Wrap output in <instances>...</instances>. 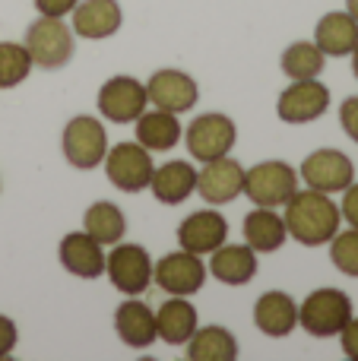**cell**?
I'll return each mask as SVG.
<instances>
[{"label": "cell", "instance_id": "cell-30", "mask_svg": "<svg viewBox=\"0 0 358 361\" xmlns=\"http://www.w3.org/2000/svg\"><path fill=\"white\" fill-rule=\"evenodd\" d=\"M330 260H333V267L340 273L358 279V228L336 231L330 238Z\"/></svg>", "mask_w": 358, "mask_h": 361}, {"label": "cell", "instance_id": "cell-25", "mask_svg": "<svg viewBox=\"0 0 358 361\" xmlns=\"http://www.w3.org/2000/svg\"><path fill=\"white\" fill-rule=\"evenodd\" d=\"M181 140V124L171 111L152 108L137 118V143L146 146L149 152H168Z\"/></svg>", "mask_w": 358, "mask_h": 361}, {"label": "cell", "instance_id": "cell-4", "mask_svg": "<svg viewBox=\"0 0 358 361\" xmlns=\"http://www.w3.org/2000/svg\"><path fill=\"white\" fill-rule=\"evenodd\" d=\"M61 146H63V159H67L73 169H80V171L99 169L108 152L105 124H101L99 118H89V114L70 118L67 127H63Z\"/></svg>", "mask_w": 358, "mask_h": 361}, {"label": "cell", "instance_id": "cell-21", "mask_svg": "<svg viewBox=\"0 0 358 361\" xmlns=\"http://www.w3.org/2000/svg\"><path fill=\"white\" fill-rule=\"evenodd\" d=\"M149 190H152V197H156L159 203H165V206L184 203V200L197 190V169L190 162H181V159L165 162L162 169L152 171Z\"/></svg>", "mask_w": 358, "mask_h": 361}, {"label": "cell", "instance_id": "cell-26", "mask_svg": "<svg viewBox=\"0 0 358 361\" xmlns=\"http://www.w3.org/2000/svg\"><path fill=\"white\" fill-rule=\"evenodd\" d=\"M187 358L190 361H235L238 358V339L226 326H197L194 336L187 339Z\"/></svg>", "mask_w": 358, "mask_h": 361}, {"label": "cell", "instance_id": "cell-18", "mask_svg": "<svg viewBox=\"0 0 358 361\" xmlns=\"http://www.w3.org/2000/svg\"><path fill=\"white\" fill-rule=\"evenodd\" d=\"M114 330H118V339L130 349H146V345L156 343V311H152L146 301L140 298H127L118 305L114 311Z\"/></svg>", "mask_w": 358, "mask_h": 361}, {"label": "cell", "instance_id": "cell-12", "mask_svg": "<svg viewBox=\"0 0 358 361\" xmlns=\"http://www.w3.org/2000/svg\"><path fill=\"white\" fill-rule=\"evenodd\" d=\"M302 180L311 190L342 193L355 180V165L340 149H314L302 162Z\"/></svg>", "mask_w": 358, "mask_h": 361}, {"label": "cell", "instance_id": "cell-16", "mask_svg": "<svg viewBox=\"0 0 358 361\" xmlns=\"http://www.w3.org/2000/svg\"><path fill=\"white\" fill-rule=\"evenodd\" d=\"M228 241V222L216 209H197L178 228V244L190 254H213L219 244Z\"/></svg>", "mask_w": 358, "mask_h": 361}, {"label": "cell", "instance_id": "cell-3", "mask_svg": "<svg viewBox=\"0 0 358 361\" xmlns=\"http://www.w3.org/2000/svg\"><path fill=\"white\" fill-rule=\"evenodd\" d=\"M25 51L42 70H61L73 57V29L57 16H38L25 29Z\"/></svg>", "mask_w": 358, "mask_h": 361}, {"label": "cell", "instance_id": "cell-22", "mask_svg": "<svg viewBox=\"0 0 358 361\" xmlns=\"http://www.w3.org/2000/svg\"><path fill=\"white\" fill-rule=\"evenodd\" d=\"M197 326H200V314H197V307L190 305L184 295L168 298L156 311V333H159V339H165L168 345H184L194 336Z\"/></svg>", "mask_w": 358, "mask_h": 361}, {"label": "cell", "instance_id": "cell-34", "mask_svg": "<svg viewBox=\"0 0 358 361\" xmlns=\"http://www.w3.org/2000/svg\"><path fill=\"white\" fill-rule=\"evenodd\" d=\"M76 4H80V0H35V10L42 13V16L63 19V16H70V13H73Z\"/></svg>", "mask_w": 358, "mask_h": 361}, {"label": "cell", "instance_id": "cell-37", "mask_svg": "<svg viewBox=\"0 0 358 361\" xmlns=\"http://www.w3.org/2000/svg\"><path fill=\"white\" fill-rule=\"evenodd\" d=\"M352 73H355V80H358V44H355V51H352Z\"/></svg>", "mask_w": 358, "mask_h": 361}, {"label": "cell", "instance_id": "cell-17", "mask_svg": "<svg viewBox=\"0 0 358 361\" xmlns=\"http://www.w3.org/2000/svg\"><path fill=\"white\" fill-rule=\"evenodd\" d=\"M70 16H73V32L89 42H101V38L114 35L124 23L118 0H80Z\"/></svg>", "mask_w": 358, "mask_h": 361}, {"label": "cell", "instance_id": "cell-20", "mask_svg": "<svg viewBox=\"0 0 358 361\" xmlns=\"http://www.w3.org/2000/svg\"><path fill=\"white\" fill-rule=\"evenodd\" d=\"M254 324L264 336L283 339L298 326V305L285 292H266L254 305Z\"/></svg>", "mask_w": 358, "mask_h": 361}, {"label": "cell", "instance_id": "cell-11", "mask_svg": "<svg viewBox=\"0 0 358 361\" xmlns=\"http://www.w3.org/2000/svg\"><path fill=\"white\" fill-rule=\"evenodd\" d=\"M330 108V89L321 80H292L289 89H283L276 102V114L285 124H311L323 118Z\"/></svg>", "mask_w": 358, "mask_h": 361}, {"label": "cell", "instance_id": "cell-29", "mask_svg": "<svg viewBox=\"0 0 358 361\" xmlns=\"http://www.w3.org/2000/svg\"><path fill=\"white\" fill-rule=\"evenodd\" d=\"M35 67L25 51V44L16 42H0V89H13L29 76V70Z\"/></svg>", "mask_w": 358, "mask_h": 361}, {"label": "cell", "instance_id": "cell-10", "mask_svg": "<svg viewBox=\"0 0 358 361\" xmlns=\"http://www.w3.org/2000/svg\"><path fill=\"white\" fill-rule=\"evenodd\" d=\"M152 279L162 292L168 295H197L206 282V267H203L200 254H190V250H175V254H165L159 263H152Z\"/></svg>", "mask_w": 358, "mask_h": 361}, {"label": "cell", "instance_id": "cell-35", "mask_svg": "<svg viewBox=\"0 0 358 361\" xmlns=\"http://www.w3.org/2000/svg\"><path fill=\"white\" fill-rule=\"evenodd\" d=\"M340 343H342V352H346V358L358 361V317H352L340 330Z\"/></svg>", "mask_w": 358, "mask_h": 361}, {"label": "cell", "instance_id": "cell-19", "mask_svg": "<svg viewBox=\"0 0 358 361\" xmlns=\"http://www.w3.org/2000/svg\"><path fill=\"white\" fill-rule=\"evenodd\" d=\"M209 273L222 286H247L257 276V250L251 244H219L209 254Z\"/></svg>", "mask_w": 358, "mask_h": 361}, {"label": "cell", "instance_id": "cell-6", "mask_svg": "<svg viewBox=\"0 0 358 361\" xmlns=\"http://www.w3.org/2000/svg\"><path fill=\"white\" fill-rule=\"evenodd\" d=\"M235 140H238V127L232 118L213 111V114H200V118L190 121V127L184 130V143L187 152L197 162H213L232 152Z\"/></svg>", "mask_w": 358, "mask_h": 361}, {"label": "cell", "instance_id": "cell-31", "mask_svg": "<svg viewBox=\"0 0 358 361\" xmlns=\"http://www.w3.org/2000/svg\"><path fill=\"white\" fill-rule=\"evenodd\" d=\"M340 124L346 130V137L358 143V95H352V99H346L340 105Z\"/></svg>", "mask_w": 358, "mask_h": 361}, {"label": "cell", "instance_id": "cell-8", "mask_svg": "<svg viewBox=\"0 0 358 361\" xmlns=\"http://www.w3.org/2000/svg\"><path fill=\"white\" fill-rule=\"evenodd\" d=\"M156 171L152 165V152L140 143H118L108 146L105 152V175L118 190L140 193L149 187V178Z\"/></svg>", "mask_w": 358, "mask_h": 361}, {"label": "cell", "instance_id": "cell-36", "mask_svg": "<svg viewBox=\"0 0 358 361\" xmlns=\"http://www.w3.org/2000/svg\"><path fill=\"white\" fill-rule=\"evenodd\" d=\"M346 6H349V13H352V19L358 23V0H346Z\"/></svg>", "mask_w": 358, "mask_h": 361}, {"label": "cell", "instance_id": "cell-1", "mask_svg": "<svg viewBox=\"0 0 358 361\" xmlns=\"http://www.w3.org/2000/svg\"><path fill=\"white\" fill-rule=\"evenodd\" d=\"M285 231L304 247H317V244H330V238L340 231L342 212L333 203V197L323 190H295L285 203Z\"/></svg>", "mask_w": 358, "mask_h": 361}, {"label": "cell", "instance_id": "cell-32", "mask_svg": "<svg viewBox=\"0 0 358 361\" xmlns=\"http://www.w3.org/2000/svg\"><path fill=\"white\" fill-rule=\"evenodd\" d=\"M16 339H19V330L6 314H0V358H10L13 349H16Z\"/></svg>", "mask_w": 358, "mask_h": 361}, {"label": "cell", "instance_id": "cell-33", "mask_svg": "<svg viewBox=\"0 0 358 361\" xmlns=\"http://www.w3.org/2000/svg\"><path fill=\"white\" fill-rule=\"evenodd\" d=\"M340 212H342V219H346L352 228H358V184H355V180L346 187V190H342Z\"/></svg>", "mask_w": 358, "mask_h": 361}, {"label": "cell", "instance_id": "cell-15", "mask_svg": "<svg viewBox=\"0 0 358 361\" xmlns=\"http://www.w3.org/2000/svg\"><path fill=\"white\" fill-rule=\"evenodd\" d=\"M57 257H61V267L70 276H80V279H99L105 273V244H99L89 231L63 235Z\"/></svg>", "mask_w": 358, "mask_h": 361}, {"label": "cell", "instance_id": "cell-7", "mask_svg": "<svg viewBox=\"0 0 358 361\" xmlns=\"http://www.w3.org/2000/svg\"><path fill=\"white\" fill-rule=\"evenodd\" d=\"M298 190V175L289 162H279V159H270V162H260L254 169L245 171V193L254 200V206H285L289 197Z\"/></svg>", "mask_w": 358, "mask_h": 361}, {"label": "cell", "instance_id": "cell-27", "mask_svg": "<svg viewBox=\"0 0 358 361\" xmlns=\"http://www.w3.org/2000/svg\"><path fill=\"white\" fill-rule=\"evenodd\" d=\"M82 231H89L99 244H118L127 231V219L118 203L99 200V203H92L86 209V216H82Z\"/></svg>", "mask_w": 358, "mask_h": 361}, {"label": "cell", "instance_id": "cell-23", "mask_svg": "<svg viewBox=\"0 0 358 361\" xmlns=\"http://www.w3.org/2000/svg\"><path fill=\"white\" fill-rule=\"evenodd\" d=\"M289 238L285 219L270 206H254L245 216V244H251L257 254H273Z\"/></svg>", "mask_w": 358, "mask_h": 361}, {"label": "cell", "instance_id": "cell-5", "mask_svg": "<svg viewBox=\"0 0 358 361\" xmlns=\"http://www.w3.org/2000/svg\"><path fill=\"white\" fill-rule=\"evenodd\" d=\"M105 273L121 295H143L152 286V257L143 244H111L105 254Z\"/></svg>", "mask_w": 358, "mask_h": 361}, {"label": "cell", "instance_id": "cell-13", "mask_svg": "<svg viewBox=\"0 0 358 361\" xmlns=\"http://www.w3.org/2000/svg\"><path fill=\"white\" fill-rule=\"evenodd\" d=\"M146 95L156 108L162 111H171V114H181V111H190L200 99V89H197V80L187 76L184 70H156L146 82Z\"/></svg>", "mask_w": 358, "mask_h": 361}, {"label": "cell", "instance_id": "cell-2", "mask_svg": "<svg viewBox=\"0 0 358 361\" xmlns=\"http://www.w3.org/2000/svg\"><path fill=\"white\" fill-rule=\"evenodd\" d=\"M352 320V298L340 288H317L298 305V326L317 339L340 336V330Z\"/></svg>", "mask_w": 358, "mask_h": 361}, {"label": "cell", "instance_id": "cell-28", "mask_svg": "<svg viewBox=\"0 0 358 361\" xmlns=\"http://www.w3.org/2000/svg\"><path fill=\"white\" fill-rule=\"evenodd\" d=\"M279 67L289 80H314L327 67V54L314 42H292L279 57Z\"/></svg>", "mask_w": 358, "mask_h": 361}, {"label": "cell", "instance_id": "cell-9", "mask_svg": "<svg viewBox=\"0 0 358 361\" xmlns=\"http://www.w3.org/2000/svg\"><path fill=\"white\" fill-rule=\"evenodd\" d=\"M149 105L146 95V82H140L137 76H111L101 82L99 89V111L101 118L114 121V124H130Z\"/></svg>", "mask_w": 358, "mask_h": 361}, {"label": "cell", "instance_id": "cell-14", "mask_svg": "<svg viewBox=\"0 0 358 361\" xmlns=\"http://www.w3.org/2000/svg\"><path fill=\"white\" fill-rule=\"evenodd\" d=\"M197 193L213 206L232 203L235 197L245 193V169L228 156L203 162V169L197 171Z\"/></svg>", "mask_w": 358, "mask_h": 361}, {"label": "cell", "instance_id": "cell-24", "mask_svg": "<svg viewBox=\"0 0 358 361\" xmlns=\"http://www.w3.org/2000/svg\"><path fill=\"white\" fill-rule=\"evenodd\" d=\"M314 44L323 51L327 57H346L355 51L358 44V23L352 19V13H327L321 16L314 29Z\"/></svg>", "mask_w": 358, "mask_h": 361}]
</instances>
